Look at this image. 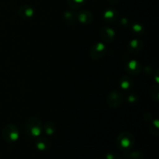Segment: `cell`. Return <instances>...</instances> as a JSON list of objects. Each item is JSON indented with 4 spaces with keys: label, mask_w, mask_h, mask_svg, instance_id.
<instances>
[{
    "label": "cell",
    "mask_w": 159,
    "mask_h": 159,
    "mask_svg": "<svg viewBox=\"0 0 159 159\" xmlns=\"http://www.w3.org/2000/svg\"><path fill=\"white\" fill-rule=\"evenodd\" d=\"M132 29H133V30L134 31V32L141 33V31H143L142 26H141L140 24H138V23H136V24H134L133 28H132Z\"/></svg>",
    "instance_id": "19"
},
{
    "label": "cell",
    "mask_w": 159,
    "mask_h": 159,
    "mask_svg": "<svg viewBox=\"0 0 159 159\" xmlns=\"http://www.w3.org/2000/svg\"><path fill=\"white\" fill-rule=\"evenodd\" d=\"M115 31L112 28L104 27L101 30V37L107 43L112 42L115 38Z\"/></svg>",
    "instance_id": "9"
},
{
    "label": "cell",
    "mask_w": 159,
    "mask_h": 159,
    "mask_svg": "<svg viewBox=\"0 0 159 159\" xmlns=\"http://www.w3.org/2000/svg\"><path fill=\"white\" fill-rule=\"evenodd\" d=\"M132 86V81L130 78L124 76L120 79V87L124 90L129 89Z\"/></svg>",
    "instance_id": "17"
},
{
    "label": "cell",
    "mask_w": 159,
    "mask_h": 159,
    "mask_svg": "<svg viewBox=\"0 0 159 159\" xmlns=\"http://www.w3.org/2000/svg\"><path fill=\"white\" fill-rule=\"evenodd\" d=\"M76 19L82 24H89L93 21V14L87 9L80 10L76 14Z\"/></svg>",
    "instance_id": "6"
},
{
    "label": "cell",
    "mask_w": 159,
    "mask_h": 159,
    "mask_svg": "<svg viewBox=\"0 0 159 159\" xmlns=\"http://www.w3.org/2000/svg\"><path fill=\"white\" fill-rule=\"evenodd\" d=\"M64 17L66 22L69 24H74L76 20V13L74 12V9H68L65 11L64 13Z\"/></svg>",
    "instance_id": "12"
},
{
    "label": "cell",
    "mask_w": 159,
    "mask_h": 159,
    "mask_svg": "<svg viewBox=\"0 0 159 159\" xmlns=\"http://www.w3.org/2000/svg\"><path fill=\"white\" fill-rule=\"evenodd\" d=\"M105 159H122L119 155H116L113 153H108L106 155Z\"/></svg>",
    "instance_id": "18"
},
{
    "label": "cell",
    "mask_w": 159,
    "mask_h": 159,
    "mask_svg": "<svg viewBox=\"0 0 159 159\" xmlns=\"http://www.w3.org/2000/svg\"><path fill=\"white\" fill-rule=\"evenodd\" d=\"M102 16H103V20L107 23H111L114 22L116 20V18H117V11L114 9H108L104 11Z\"/></svg>",
    "instance_id": "10"
},
{
    "label": "cell",
    "mask_w": 159,
    "mask_h": 159,
    "mask_svg": "<svg viewBox=\"0 0 159 159\" xmlns=\"http://www.w3.org/2000/svg\"><path fill=\"white\" fill-rule=\"evenodd\" d=\"M134 137L130 132H123L120 134L116 139L118 148L124 152L130 151L134 147Z\"/></svg>",
    "instance_id": "2"
},
{
    "label": "cell",
    "mask_w": 159,
    "mask_h": 159,
    "mask_svg": "<svg viewBox=\"0 0 159 159\" xmlns=\"http://www.w3.org/2000/svg\"><path fill=\"white\" fill-rule=\"evenodd\" d=\"M108 1L110 2V3H112V4H117L118 2H120V0H108Z\"/></svg>",
    "instance_id": "20"
},
{
    "label": "cell",
    "mask_w": 159,
    "mask_h": 159,
    "mask_svg": "<svg viewBox=\"0 0 159 159\" xmlns=\"http://www.w3.org/2000/svg\"><path fill=\"white\" fill-rule=\"evenodd\" d=\"M122 94L119 91H113L107 97V103L111 108H117L122 102Z\"/></svg>",
    "instance_id": "5"
},
{
    "label": "cell",
    "mask_w": 159,
    "mask_h": 159,
    "mask_svg": "<svg viewBox=\"0 0 159 159\" xmlns=\"http://www.w3.org/2000/svg\"><path fill=\"white\" fill-rule=\"evenodd\" d=\"M124 157L127 159H144L143 154L138 151L130 152V150L127 152H124Z\"/></svg>",
    "instance_id": "13"
},
{
    "label": "cell",
    "mask_w": 159,
    "mask_h": 159,
    "mask_svg": "<svg viewBox=\"0 0 159 159\" xmlns=\"http://www.w3.org/2000/svg\"><path fill=\"white\" fill-rule=\"evenodd\" d=\"M142 48V43L138 40H133L129 43V49L132 51H138Z\"/></svg>",
    "instance_id": "16"
},
{
    "label": "cell",
    "mask_w": 159,
    "mask_h": 159,
    "mask_svg": "<svg viewBox=\"0 0 159 159\" xmlns=\"http://www.w3.org/2000/svg\"><path fill=\"white\" fill-rule=\"evenodd\" d=\"M43 129L44 130V132L46 134L49 135V136H52L56 131V126L51 121H48L46 124H44V126L43 127Z\"/></svg>",
    "instance_id": "14"
},
{
    "label": "cell",
    "mask_w": 159,
    "mask_h": 159,
    "mask_svg": "<svg viewBox=\"0 0 159 159\" xmlns=\"http://www.w3.org/2000/svg\"><path fill=\"white\" fill-rule=\"evenodd\" d=\"M51 141L49 139L44 137H40L35 141V147L37 150L44 152L48 151L51 148Z\"/></svg>",
    "instance_id": "8"
},
{
    "label": "cell",
    "mask_w": 159,
    "mask_h": 159,
    "mask_svg": "<svg viewBox=\"0 0 159 159\" xmlns=\"http://www.w3.org/2000/svg\"><path fill=\"white\" fill-rule=\"evenodd\" d=\"M141 70V65L137 61L131 60L127 65V71L132 75L139 74Z\"/></svg>",
    "instance_id": "11"
},
{
    "label": "cell",
    "mask_w": 159,
    "mask_h": 159,
    "mask_svg": "<svg viewBox=\"0 0 159 159\" xmlns=\"http://www.w3.org/2000/svg\"><path fill=\"white\" fill-rule=\"evenodd\" d=\"M43 130L42 122L37 117H30L27 120L25 126V131L31 138H38Z\"/></svg>",
    "instance_id": "1"
},
{
    "label": "cell",
    "mask_w": 159,
    "mask_h": 159,
    "mask_svg": "<svg viewBox=\"0 0 159 159\" xmlns=\"http://www.w3.org/2000/svg\"><path fill=\"white\" fill-rule=\"evenodd\" d=\"M86 0H67L68 5L72 9H77L82 7Z\"/></svg>",
    "instance_id": "15"
},
{
    "label": "cell",
    "mask_w": 159,
    "mask_h": 159,
    "mask_svg": "<svg viewBox=\"0 0 159 159\" xmlns=\"http://www.w3.org/2000/svg\"><path fill=\"white\" fill-rule=\"evenodd\" d=\"M107 53L106 45L102 42H97L92 47L90 50V57L93 60H97L103 57Z\"/></svg>",
    "instance_id": "4"
},
{
    "label": "cell",
    "mask_w": 159,
    "mask_h": 159,
    "mask_svg": "<svg viewBox=\"0 0 159 159\" xmlns=\"http://www.w3.org/2000/svg\"><path fill=\"white\" fill-rule=\"evenodd\" d=\"M2 138L6 142L13 143L19 139L20 131L18 127L12 124H9L4 127L2 131Z\"/></svg>",
    "instance_id": "3"
},
{
    "label": "cell",
    "mask_w": 159,
    "mask_h": 159,
    "mask_svg": "<svg viewBox=\"0 0 159 159\" xmlns=\"http://www.w3.org/2000/svg\"><path fill=\"white\" fill-rule=\"evenodd\" d=\"M19 15L23 20H29L34 16V9L29 5H23L19 9Z\"/></svg>",
    "instance_id": "7"
}]
</instances>
